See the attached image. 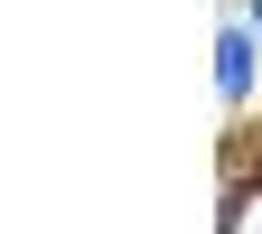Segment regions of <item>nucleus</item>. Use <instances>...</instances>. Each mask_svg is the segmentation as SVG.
I'll return each mask as SVG.
<instances>
[{"instance_id": "f257e3e1", "label": "nucleus", "mask_w": 262, "mask_h": 234, "mask_svg": "<svg viewBox=\"0 0 262 234\" xmlns=\"http://www.w3.org/2000/svg\"><path fill=\"white\" fill-rule=\"evenodd\" d=\"M253 38H262V28H225V47H215V84H225V94H244V75H253Z\"/></svg>"}, {"instance_id": "f03ea898", "label": "nucleus", "mask_w": 262, "mask_h": 234, "mask_svg": "<svg viewBox=\"0 0 262 234\" xmlns=\"http://www.w3.org/2000/svg\"><path fill=\"white\" fill-rule=\"evenodd\" d=\"M253 28H262V10H253Z\"/></svg>"}]
</instances>
